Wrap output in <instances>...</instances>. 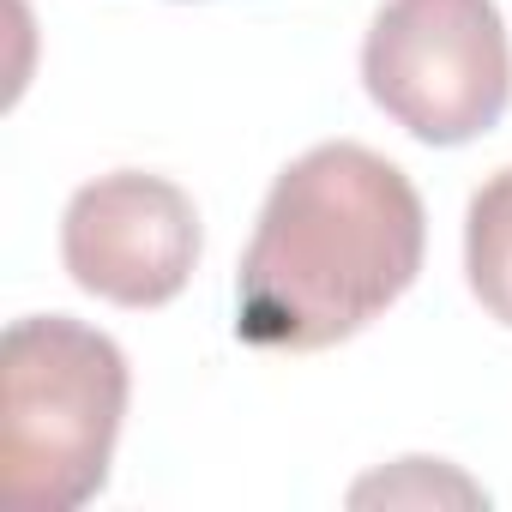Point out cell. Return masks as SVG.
Returning <instances> with one entry per match:
<instances>
[{
  "instance_id": "3957f363",
  "label": "cell",
  "mask_w": 512,
  "mask_h": 512,
  "mask_svg": "<svg viewBox=\"0 0 512 512\" xmlns=\"http://www.w3.org/2000/svg\"><path fill=\"white\" fill-rule=\"evenodd\" d=\"M368 97L422 145H470L512 103V43L494 0H386L362 43Z\"/></svg>"
},
{
  "instance_id": "277c9868",
  "label": "cell",
  "mask_w": 512,
  "mask_h": 512,
  "mask_svg": "<svg viewBox=\"0 0 512 512\" xmlns=\"http://www.w3.org/2000/svg\"><path fill=\"white\" fill-rule=\"evenodd\" d=\"M199 211L169 175L115 169L85 181L61 217L67 278L115 308H163L199 266Z\"/></svg>"
},
{
  "instance_id": "5b68a950",
  "label": "cell",
  "mask_w": 512,
  "mask_h": 512,
  "mask_svg": "<svg viewBox=\"0 0 512 512\" xmlns=\"http://www.w3.org/2000/svg\"><path fill=\"white\" fill-rule=\"evenodd\" d=\"M464 278L470 296L512 326V169L488 175L464 211Z\"/></svg>"
},
{
  "instance_id": "7a4b0ae2",
  "label": "cell",
  "mask_w": 512,
  "mask_h": 512,
  "mask_svg": "<svg viewBox=\"0 0 512 512\" xmlns=\"http://www.w3.org/2000/svg\"><path fill=\"white\" fill-rule=\"evenodd\" d=\"M127 356L73 314H25L0 338V494L13 512H79L109 488Z\"/></svg>"
},
{
  "instance_id": "6da1fadb",
  "label": "cell",
  "mask_w": 512,
  "mask_h": 512,
  "mask_svg": "<svg viewBox=\"0 0 512 512\" xmlns=\"http://www.w3.org/2000/svg\"><path fill=\"white\" fill-rule=\"evenodd\" d=\"M428 211L416 181L356 145L302 151L266 193L235 272V338L253 350H332L374 326L422 272Z\"/></svg>"
}]
</instances>
